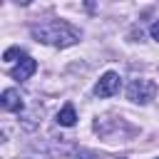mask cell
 <instances>
[{
    "label": "cell",
    "mask_w": 159,
    "mask_h": 159,
    "mask_svg": "<svg viewBox=\"0 0 159 159\" xmlns=\"http://www.w3.org/2000/svg\"><path fill=\"white\" fill-rule=\"evenodd\" d=\"M30 35L37 42L52 45V47H70V45H77L80 37H82V32L65 20H50V22H42V25H32Z\"/></svg>",
    "instance_id": "cell-1"
},
{
    "label": "cell",
    "mask_w": 159,
    "mask_h": 159,
    "mask_svg": "<svg viewBox=\"0 0 159 159\" xmlns=\"http://www.w3.org/2000/svg\"><path fill=\"white\" fill-rule=\"evenodd\" d=\"M127 97L137 104H149L157 97V82L147 80V77H137L127 84Z\"/></svg>",
    "instance_id": "cell-2"
},
{
    "label": "cell",
    "mask_w": 159,
    "mask_h": 159,
    "mask_svg": "<svg viewBox=\"0 0 159 159\" xmlns=\"http://www.w3.org/2000/svg\"><path fill=\"white\" fill-rule=\"evenodd\" d=\"M119 84H122V77L117 72H104L99 77V82L94 84V94L97 97H112L119 92Z\"/></svg>",
    "instance_id": "cell-3"
},
{
    "label": "cell",
    "mask_w": 159,
    "mask_h": 159,
    "mask_svg": "<svg viewBox=\"0 0 159 159\" xmlns=\"http://www.w3.org/2000/svg\"><path fill=\"white\" fill-rule=\"evenodd\" d=\"M35 70H37V62H35L32 57H27V55H25V57H22V60L10 70V75H12V80H20V82H22V80H27V77H32V75H35Z\"/></svg>",
    "instance_id": "cell-4"
},
{
    "label": "cell",
    "mask_w": 159,
    "mask_h": 159,
    "mask_svg": "<svg viewBox=\"0 0 159 159\" xmlns=\"http://www.w3.org/2000/svg\"><path fill=\"white\" fill-rule=\"evenodd\" d=\"M0 104H2V109H7V112H20V109L25 107V102H22V94H20L15 87H7V89L2 92V97H0Z\"/></svg>",
    "instance_id": "cell-5"
},
{
    "label": "cell",
    "mask_w": 159,
    "mask_h": 159,
    "mask_svg": "<svg viewBox=\"0 0 159 159\" xmlns=\"http://www.w3.org/2000/svg\"><path fill=\"white\" fill-rule=\"evenodd\" d=\"M77 122V112H75V107L72 104H65L60 112H57V124H62V127H72Z\"/></svg>",
    "instance_id": "cell-6"
},
{
    "label": "cell",
    "mask_w": 159,
    "mask_h": 159,
    "mask_svg": "<svg viewBox=\"0 0 159 159\" xmlns=\"http://www.w3.org/2000/svg\"><path fill=\"white\" fill-rule=\"evenodd\" d=\"M15 57H20V60H22V57H25V55H22V50H20V47H7V50H5V52H2V60H5V62H12V60H15Z\"/></svg>",
    "instance_id": "cell-7"
},
{
    "label": "cell",
    "mask_w": 159,
    "mask_h": 159,
    "mask_svg": "<svg viewBox=\"0 0 159 159\" xmlns=\"http://www.w3.org/2000/svg\"><path fill=\"white\" fill-rule=\"evenodd\" d=\"M149 32H152V37H154V40L159 42V20H157V22L152 25V30H149Z\"/></svg>",
    "instance_id": "cell-8"
},
{
    "label": "cell",
    "mask_w": 159,
    "mask_h": 159,
    "mask_svg": "<svg viewBox=\"0 0 159 159\" xmlns=\"http://www.w3.org/2000/svg\"><path fill=\"white\" fill-rule=\"evenodd\" d=\"M22 159H50V157H45V154H25Z\"/></svg>",
    "instance_id": "cell-9"
},
{
    "label": "cell",
    "mask_w": 159,
    "mask_h": 159,
    "mask_svg": "<svg viewBox=\"0 0 159 159\" xmlns=\"http://www.w3.org/2000/svg\"><path fill=\"white\" fill-rule=\"evenodd\" d=\"M119 159H124V157H119Z\"/></svg>",
    "instance_id": "cell-10"
}]
</instances>
